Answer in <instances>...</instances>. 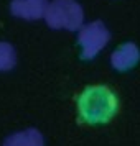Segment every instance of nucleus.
Instances as JSON below:
<instances>
[{
	"label": "nucleus",
	"instance_id": "nucleus-1",
	"mask_svg": "<svg viewBox=\"0 0 140 146\" xmlns=\"http://www.w3.org/2000/svg\"><path fill=\"white\" fill-rule=\"evenodd\" d=\"M76 121L82 126L109 125L120 112V97L107 84H89L76 97Z\"/></svg>",
	"mask_w": 140,
	"mask_h": 146
},
{
	"label": "nucleus",
	"instance_id": "nucleus-2",
	"mask_svg": "<svg viewBox=\"0 0 140 146\" xmlns=\"http://www.w3.org/2000/svg\"><path fill=\"white\" fill-rule=\"evenodd\" d=\"M45 21L53 30L78 31L84 25V10L78 0H51L45 13Z\"/></svg>",
	"mask_w": 140,
	"mask_h": 146
},
{
	"label": "nucleus",
	"instance_id": "nucleus-3",
	"mask_svg": "<svg viewBox=\"0 0 140 146\" xmlns=\"http://www.w3.org/2000/svg\"><path fill=\"white\" fill-rule=\"evenodd\" d=\"M109 41H111V31L104 21L94 20L84 23L78 30V38H76V44L79 48V59L92 61L109 44Z\"/></svg>",
	"mask_w": 140,
	"mask_h": 146
},
{
	"label": "nucleus",
	"instance_id": "nucleus-4",
	"mask_svg": "<svg viewBox=\"0 0 140 146\" xmlns=\"http://www.w3.org/2000/svg\"><path fill=\"white\" fill-rule=\"evenodd\" d=\"M111 67L117 72H129L140 64V48L133 41H122L111 53Z\"/></svg>",
	"mask_w": 140,
	"mask_h": 146
},
{
	"label": "nucleus",
	"instance_id": "nucleus-5",
	"mask_svg": "<svg viewBox=\"0 0 140 146\" xmlns=\"http://www.w3.org/2000/svg\"><path fill=\"white\" fill-rule=\"evenodd\" d=\"M10 13L15 18L35 21L45 18L48 0H10Z\"/></svg>",
	"mask_w": 140,
	"mask_h": 146
},
{
	"label": "nucleus",
	"instance_id": "nucleus-6",
	"mask_svg": "<svg viewBox=\"0 0 140 146\" xmlns=\"http://www.w3.org/2000/svg\"><path fill=\"white\" fill-rule=\"evenodd\" d=\"M2 146H45V136L36 128H27L8 135Z\"/></svg>",
	"mask_w": 140,
	"mask_h": 146
},
{
	"label": "nucleus",
	"instance_id": "nucleus-7",
	"mask_svg": "<svg viewBox=\"0 0 140 146\" xmlns=\"http://www.w3.org/2000/svg\"><path fill=\"white\" fill-rule=\"evenodd\" d=\"M17 66V51L12 43L0 41V72H8Z\"/></svg>",
	"mask_w": 140,
	"mask_h": 146
}]
</instances>
